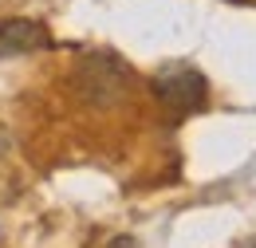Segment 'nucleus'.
I'll use <instances>...</instances> for the list:
<instances>
[{"label":"nucleus","mask_w":256,"mask_h":248,"mask_svg":"<svg viewBox=\"0 0 256 248\" xmlns=\"http://www.w3.org/2000/svg\"><path fill=\"white\" fill-rule=\"evenodd\" d=\"M244 248H256V236H252V240H248V244H244Z\"/></svg>","instance_id":"39448f33"},{"label":"nucleus","mask_w":256,"mask_h":248,"mask_svg":"<svg viewBox=\"0 0 256 248\" xmlns=\"http://www.w3.org/2000/svg\"><path fill=\"white\" fill-rule=\"evenodd\" d=\"M154 94L174 114H197L209 102V79L193 63H166L154 71Z\"/></svg>","instance_id":"f03ea898"},{"label":"nucleus","mask_w":256,"mask_h":248,"mask_svg":"<svg viewBox=\"0 0 256 248\" xmlns=\"http://www.w3.org/2000/svg\"><path fill=\"white\" fill-rule=\"evenodd\" d=\"M44 48H52V32L40 20H24V16L0 20V60L32 56V52H44Z\"/></svg>","instance_id":"7ed1b4c3"},{"label":"nucleus","mask_w":256,"mask_h":248,"mask_svg":"<svg viewBox=\"0 0 256 248\" xmlns=\"http://www.w3.org/2000/svg\"><path fill=\"white\" fill-rule=\"evenodd\" d=\"M130 83H134L130 67L118 56H110V52L87 56L79 63V71H75V87L83 94V102H91V106H118L126 98Z\"/></svg>","instance_id":"f257e3e1"},{"label":"nucleus","mask_w":256,"mask_h":248,"mask_svg":"<svg viewBox=\"0 0 256 248\" xmlns=\"http://www.w3.org/2000/svg\"><path fill=\"white\" fill-rule=\"evenodd\" d=\"M110 248H134V236H114V240H110Z\"/></svg>","instance_id":"20e7f679"}]
</instances>
